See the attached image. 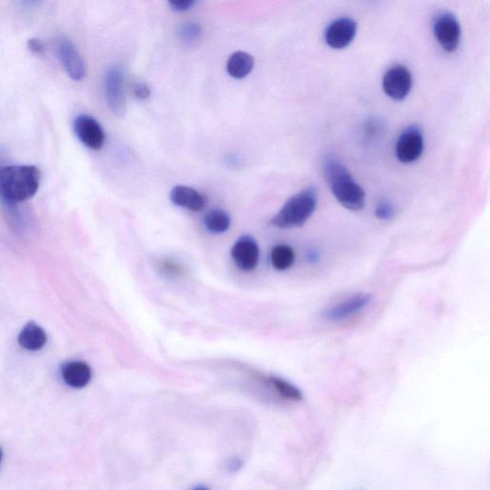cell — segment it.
Returning <instances> with one entry per match:
<instances>
[{"label":"cell","instance_id":"6da1fadb","mask_svg":"<svg viewBox=\"0 0 490 490\" xmlns=\"http://www.w3.org/2000/svg\"><path fill=\"white\" fill-rule=\"evenodd\" d=\"M40 172L32 165L0 167V198L7 203H23L37 194Z\"/></svg>","mask_w":490,"mask_h":490},{"label":"cell","instance_id":"7a4b0ae2","mask_svg":"<svg viewBox=\"0 0 490 490\" xmlns=\"http://www.w3.org/2000/svg\"><path fill=\"white\" fill-rule=\"evenodd\" d=\"M323 170L331 193L343 207L354 212L363 209L366 203L364 190L342 163L328 157L324 161Z\"/></svg>","mask_w":490,"mask_h":490},{"label":"cell","instance_id":"3957f363","mask_svg":"<svg viewBox=\"0 0 490 490\" xmlns=\"http://www.w3.org/2000/svg\"><path fill=\"white\" fill-rule=\"evenodd\" d=\"M317 203V191L313 187H309L288 199L270 223L280 229L301 227L315 212Z\"/></svg>","mask_w":490,"mask_h":490},{"label":"cell","instance_id":"277c9868","mask_svg":"<svg viewBox=\"0 0 490 490\" xmlns=\"http://www.w3.org/2000/svg\"><path fill=\"white\" fill-rule=\"evenodd\" d=\"M433 32L437 42L444 51L455 52L461 42V25L458 18L449 12H443L436 16Z\"/></svg>","mask_w":490,"mask_h":490},{"label":"cell","instance_id":"5b68a950","mask_svg":"<svg viewBox=\"0 0 490 490\" xmlns=\"http://www.w3.org/2000/svg\"><path fill=\"white\" fill-rule=\"evenodd\" d=\"M104 90L107 105L112 114L122 117L127 112L124 90V72L119 66H112L105 73Z\"/></svg>","mask_w":490,"mask_h":490},{"label":"cell","instance_id":"8992f818","mask_svg":"<svg viewBox=\"0 0 490 490\" xmlns=\"http://www.w3.org/2000/svg\"><path fill=\"white\" fill-rule=\"evenodd\" d=\"M424 150V139L419 127L411 126L401 132L396 143V155L403 164L419 159Z\"/></svg>","mask_w":490,"mask_h":490},{"label":"cell","instance_id":"52a82bcc","mask_svg":"<svg viewBox=\"0 0 490 490\" xmlns=\"http://www.w3.org/2000/svg\"><path fill=\"white\" fill-rule=\"evenodd\" d=\"M384 92L395 101L404 100L413 86L412 74L405 66L396 64L385 72L382 80Z\"/></svg>","mask_w":490,"mask_h":490},{"label":"cell","instance_id":"ba28073f","mask_svg":"<svg viewBox=\"0 0 490 490\" xmlns=\"http://www.w3.org/2000/svg\"><path fill=\"white\" fill-rule=\"evenodd\" d=\"M372 296L370 293L360 292L352 295L345 301L326 307L321 313L324 320L341 322L363 311L371 305Z\"/></svg>","mask_w":490,"mask_h":490},{"label":"cell","instance_id":"9c48e42d","mask_svg":"<svg viewBox=\"0 0 490 490\" xmlns=\"http://www.w3.org/2000/svg\"><path fill=\"white\" fill-rule=\"evenodd\" d=\"M57 53L64 70L72 80L80 81L86 76V67L78 48L68 38L62 37L57 42Z\"/></svg>","mask_w":490,"mask_h":490},{"label":"cell","instance_id":"30bf717a","mask_svg":"<svg viewBox=\"0 0 490 490\" xmlns=\"http://www.w3.org/2000/svg\"><path fill=\"white\" fill-rule=\"evenodd\" d=\"M74 131L81 143L90 150L100 151L105 145L104 129L90 115L81 114L76 117L74 120Z\"/></svg>","mask_w":490,"mask_h":490},{"label":"cell","instance_id":"8fae6325","mask_svg":"<svg viewBox=\"0 0 490 490\" xmlns=\"http://www.w3.org/2000/svg\"><path fill=\"white\" fill-rule=\"evenodd\" d=\"M357 32V23L354 19L341 18L333 21L326 29V44L333 49H343L354 40Z\"/></svg>","mask_w":490,"mask_h":490},{"label":"cell","instance_id":"7c38bea8","mask_svg":"<svg viewBox=\"0 0 490 490\" xmlns=\"http://www.w3.org/2000/svg\"><path fill=\"white\" fill-rule=\"evenodd\" d=\"M231 256L233 261L241 270H254L258 266L259 259V245L256 240L248 235L240 237L233 245Z\"/></svg>","mask_w":490,"mask_h":490},{"label":"cell","instance_id":"4fadbf2b","mask_svg":"<svg viewBox=\"0 0 490 490\" xmlns=\"http://www.w3.org/2000/svg\"><path fill=\"white\" fill-rule=\"evenodd\" d=\"M170 201L179 207L199 212L203 210L207 203L205 196L199 193L198 191L191 188V187L179 185L175 186L170 191Z\"/></svg>","mask_w":490,"mask_h":490},{"label":"cell","instance_id":"5bb4252c","mask_svg":"<svg viewBox=\"0 0 490 490\" xmlns=\"http://www.w3.org/2000/svg\"><path fill=\"white\" fill-rule=\"evenodd\" d=\"M92 372L86 362H67L62 368V376L67 385L72 388H83L90 383Z\"/></svg>","mask_w":490,"mask_h":490},{"label":"cell","instance_id":"9a60e30c","mask_svg":"<svg viewBox=\"0 0 490 490\" xmlns=\"http://www.w3.org/2000/svg\"><path fill=\"white\" fill-rule=\"evenodd\" d=\"M18 341L23 349L37 352L47 344V335L42 326L37 325L35 322H30L19 333Z\"/></svg>","mask_w":490,"mask_h":490},{"label":"cell","instance_id":"2e32d148","mask_svg":"<svg viewBox=\"0 0 490 490\" xmlns=\"http://www.w3.org/2000/svg\"><path fill=\"white\" fill-rule=\"evenodd\" d=\"M255 60L252 55L244 51L233 53L228 59L227 70L234 79H244L253 70Z\"/></svg>","mask_w":490,"mask_h":490},{"label":"cell","instance_id":"e0dca14e","mask_svg":"<svg viewBox=\"0 0 490 490\" xmlns=\"http://www.w3.org/2000/svg\"><path fill=\"white\" fill-rule=\"evenodd\" d=\"M204 225L208 231L220 234L227 232L231 225V218L227 211L222 209H213L204 217Z\"/></svg>","mask_w":490,"mask_h":490},{"label":"cell","instance_id":"ac0fdd59","mask_svg":"<svg viewBox=\"0 0 490 490\" xmlns=\"http://www.w3.org/2000/svg\"><path fill=\"white\" fill-rule=\"evenodd\" d=\"M270 261L276 270L285 271L292 268L295 261L294 250L285 244L274 247L270 254Z\"/></svg>","mask_w":490,"mask_h":490},{"label":"cell","instance_id":"d6986e66","mask_svg":"<svg viewBox=\"0 0 490 490\" xmlns=\"http://www.w3.org/2000/svg\"><path fill=\"white\" fill-rule=\"evenodd\" d=\"M268 382L283 400L295 401V402H299L302 400V391L290 382L275 376H269Z\"/></svg>","mask_w":490,"mask_h":490},{"label":"cell","instance_id":"ffe728a7","mask_svg":"<svg viewBox=\"0 0 490 490\" xmlns=\"http://www.w3.org/2000/svg\"><path fill=\"white\" fill-rule=\"evenodd\" d=\"M203 30L201 26L196 23H186L180 26L177 30V35L182 42L191 44L196 42L203 36Z\"/></svg>","mask_w":490,"mask_h":490},{"label":"cell","instance_id":"44dd1931","mask_svg":"<svg viewBox=\"0 0 490 490\" xmlns=\"http://www.w3.org/2000/svg\"><path fill=\"white\" fill-rule=\"evenodd\" d=\"M374 215L381 220H390L396 216V208L386 199H382L381 203L377 204Z\"/></svg>","mask_w":490,"mask_h":490},{"label":"cell","instance_id":"7402d4cb","mask_svg":"<svg viewBox=\"0 0 490 490\" xmlns=\"http://www.w3.org/2000/svg\"><path fill=\"white\" fill-rule=\"evenodd\" d=\"M196 2L194 0H177V1H170L169 6L172 11L177 13H184L193 8Z\"/></svg>","mask_w":490,"mask_h":490},{"label":"cell","instance_id":"603a6c76","mask_svg":"<svg viewBox=\"0 0 490 490\" xmlns=\"http://www.w3.org/2000/svg\"><path fill=\"white\" fill-rule=\"evenodd\" d=\"M161 269L165 273L170 274L172 276H179L183 273V269L179 263H175L172 261H164L161 263Z\"/></svg>","mask_w":490,"mask_h":490},{"label":"cell","instance_id":"cb8c5ba5","mask_svg":"<svg viewBox=\"0 0 490 490\" xmlns=\"http://www.w3.org/2000/svg\"><path fill=\"white\" fill-rule=\"evenodd\" d=\"M133 94L136 96L137 99L139 100H146L150 98L151 90L146 83H137L133 86Z\"/></svg>","mask_w":490,"mask_h":490},{"label":"cell","instance_id":"d4e9b609","mask_svg":"<svg viewBox=\"0 0 490 490\" xmlns=\"http://www.w3.org/2000/svg\"><path fill=\"white\" fill-rule=\"evenodd\" d=\"M28 48L31 52L36 55H43L45 52V45L42 40L38 38H30L28 40Z\"/></svg>","mask_w":490,"mask_h":490},{"label":"cell","instance_id":"484cf974","mask_svg":"<svg viewBox=\"0 0 490 490\" xmlns=\"http://www.w3.org/2000/svg\"><path fill=\"white\" fill-rule=\"evenodd\" d=\"M242 467V463L240 459H232L228 463V469L231 472H237V470L241 469Z\"/></svg>","mask_w":490,"mask_h":490},{"label":"cell","instance_id":"4316f807","mask_svg":"<svg viewBox=\"0 0 490 490\" xmlns=\"http://www.w3.org/2000/svg\"><path fill=\"white\" fill-rule=\"evenodd\" d=\"M194 490H209V489H205V487H198V489H196Z\"/></svg>","mask_w":490,"mask_h":490},{"label":"cell","instance_id":"83f0119b","mask_svg":"<svg viewBox=\"0 0 490 490\" xmlns=\"http://www.w3.org/2000/svg\"><path fill=\"white\" fill-rule=\"evenodd\" d=\"M1 459H2V452H1V449H0V462H1Z\"/></svg>","mask_w":490,"mask_h":490}]
</instances>
